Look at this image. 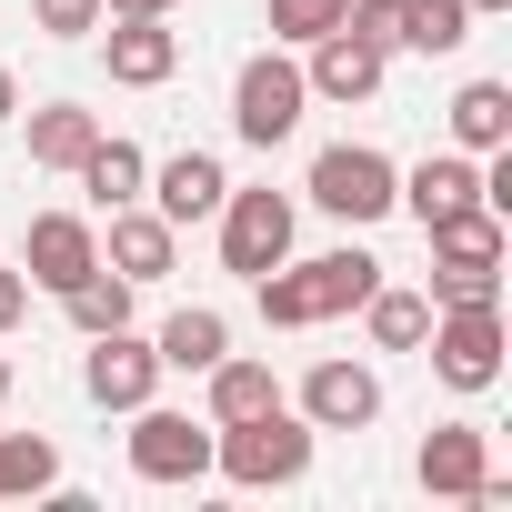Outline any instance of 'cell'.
Returning <instances> with one entry per match:
<instances>
[{
	"label": "cell",
	"mask_w": 512,
	"mask_h": 512,
	"mask_svg": "<svg viewBox=\"0 0 512 512\" xmlns=\"http://www.w3.org/2000/svg\"><path fill=\"white\" fill-rule=\"evenodd\" d=\"M402 41L412 51H462L472 41V11H462V0H402Z\"/></svg>",
	"instance_id": "cell-25"
},
{
	"label": "cell",
	"mask_w": 512,
	"mask_h": 512,
	"mask_svg": "<svg viewBox=\"0 0 512 512\" xmlns=\"http://www.w3.org/2000/svg\"><path fill=\"white\" fill-rule=\"evenodd\" d=\"M131 11H171V0H101V21H131Z\"/></svg>",
	"instance_id": "cell-31"
},
{
	"label": "cell",
	"mask_w": 512,
	"mask_h": 512,
	"mask_svg": "<svg viewBox=\"0 0 512 512\" xmlns=\"http://www.w3.org/2000/svg\"><path fill=\"white\" fill-rule=\"evenodd\" d=\"M61 482V452L41 432H0V492H51Z\"/></svg>",
	"instance_id": "cell-26"
},
{
	"label": "cell",
	"mask_w": 512,
	"mask_h": 512,
	"mask_svg": "<svg viewBox=\"0 0 512 512\" xmlns=\"http://www.w3.org/2000/svg\"><path fill=\"white\" fill-rule=\"evenodd\" d=\"M382 282V262L372 251H322V262H272L262 282V322L272 332H312V322H342V312H362V292Z\"/></svg>",
	"instance_id": "cell-1"
},
{
	"label": "cell",
	"mask_w": 512,
	"mask_h": 512,
	"mask_svg": "<svg viewBox=\"0 0 512 512\" xmlns=\"http://www.w3.org/2000/svg\"><path fill=\"white\" fill-rule=\"evenodd\" d=\"M0 121H21V81L11 71H0Z\"/></svg>",
	"instance_id": "cell-32"
},
{
	"label": "cell",
	"mask_w": 512,
	"mask_h": 512,
	"mask_svg": "<svg viewBox=\"0 0 512 512\" xmlns=\"http://www.w3.org/2000/svg\"><path fill=\"white\" fill-rule=\"evenodd\" d=\"M432 241V302H492V282H502V211H452V221H432L422 231Z\"/></svg>",
	"instance_id": "cell-3"
},
{
	"label": "cell",
	"mask_w": 512,
	"mask_h": 512,
	"mask_svg": "<svg viewBox=\"0 0 512 512\" xmlns=\"http://www.w3.org/2000/svg\"><path fill=\"white\" fill-rule=\"evenodd\" d=\"M101 141V121L81 111V101H51V111H31V161L41 171H81V151Z\"/></svg>",
	"instance_id": "cell-19"
},
{
	"label": "cell",
	"mask_w": 512,
	"mask_h": 512,
	"mask_svg": "<svg viewBox=\"0 0 512 512\" xmlns=\"http://www.w3.org/2000/svg\"><path fill=\"white\" fill-rule=\"evenodd\" d=\"M211 472H231L241 492H282L312 472V422L302 412H251V422H211Z\"/></svg>",
	"instance_id": "cell-2"
},
{
	"label": "cell",
	"mask_w": 512,
	"mask_h": 512,
	"mask_svg": "<svg viewBox=\"0 0 512 512\" xmlns=\"http://www.w3.org/2000/svg\"><path fill=\"white\" fill-rule=\"evenodd\" d=\"M151 191H161V221L181 231V221H211L231 181H221V161H211V151H181V161H161V171H151Z\"/></svg>",
	"instance_id": "cell-16"
},
{
	"label": "cell",
	"mask_w": 512,
	"mask_h": 512,
	"mask_svg": "<svg viewBox=\"0 0 512 512\" xmlns=\"http://www.w3.org/2000/svg\"><path fill=\"white\" fill-rule=\"evenodd\" d=\"M302 422H312V432H362V422H382V372H372V362H312V372H302Z\"/></svg>",
	"instance_id": "cell-10"
},
{
	"label": "cell",
	"mask_w": 512,
	"mask_h": 512,
	"mask_svg": "<svg viewBox=\"0 0 512 512\" xmlns=\"http://www.w3.org/2000/svg\"><path fill=\"white\" fill-rule=\"evenodd\" d=\"M362 312H372V342H382V352H412V342L432 332V302H422V292H382V282H372Z\"/></svg>",
	"instance_id": "cell-24"
},
{
	"label": "cell",
	"mask_w": 512,
	"mask_h": 512,
	"mask_svg": "<svg viewBox=\"0 0 512 512\" xmlns=\"http://www.w3.org/2000/svg\"><path fill=\"white\" fill-rule=\"evenodd\" d=\"M492 472V452H482V432L472 422H442L432 442H422V492H452V502H472V482Z\"/></svg>",
	"instance_id": "cell-17"
},
{
	"label": "cell",
	"mask_w": 512,
	"mask_h": 512,
	"mask_svg": "<svg viewBox=\"0 0 512 512\" xmlns=\"http://www.w3.org/2000/svg\"><path fill=\"white\" fill-rule=\"evenodd\" d=\"M21 312H31V282H21V272H11V262H0V332H11V322H21Z\"/></svg>",
	"instance_id": "cell-30"
},
{
	"label": "cell",
	"mask_w": 512,
	"mask_h": 512,
	"mask_svg": "<svg viewBox=\"0 0 512 512\" xmlns=\"http://www.w3.org/2000/svg\"><path fill=\"white\" fill-rule=\"evenodd\" d=\"M81 272H101V231H91L81 211H41V221H31V282H41V292H71Z\"/></svg>",
	"instance_id": "cell-12"
},
{
	"label": "cell",
	"mask_w": 512,
	"mask_h": 512,
	"mask_svg": "<svg viewBox=\"0 0 512 512\" xmlns=\"http://www.w3.org/2000/svg\"><path fill=\"white\" fill-rule=\"evenodd\" d=\"M422 342H432V372L452 392H492L502 382V312L492 302H442Z\"/></svg>",
	"instance_id": "cell-5"
},
{
	"label": "cell",
	"mask_w": 512,
	"mask_h": 512,
	"mask_svg": "<svg viewBox=\"0 0 512 512\" xmlns=\"http://www.w3.org/2000/svg\"><path fill=\"white\" fill-rule=\"evenodd\" d=\"M131 472L141 482H201L211 472V432L191 422V412H131Z\"/></svg>",
	"instance_id": "cell-9"
},
{
	"label": "cell",
	"mask_w": 512,
	"mask_h": 512,
	"mask_svg": "<svg viewBox=\"0 0 512 512\" xmlns=\"http://www.w3.org/2000/svg\"><path fill=\"white\" fill-rule=\"evenodd\" d=\"M322 31H342V0H272V41H292V51H312Z\"/></svg>",
	"instance_id": "cell-27"
},
{
	"label": "cell",
	"mask_w": 512,
	"mask_h": 512,
	"mask_svg": "<svg viewBox=\"0 0 512 512\" xmlns=\"http://www.w3.org/2000/svg\"><path fill=\"white\" fill-rule=\"evenodd\" d=\"M141 181H151V161H141L131 141H111V131H101V141L81 151V191H91L101 211H121V201H141Z\"/></svg>",
	"instance_id": "cell-20"
},
{
	"label": "cell",
	"mask_w": 512,
	"mask_h": 512,
	"mask_svg": "<svg viewBox=\"0 0 512 512\" xmlns=\"http://www.w3.org/2000/svg\"><path fill=\"white\" fill-rule=\"evenodd\" d=\"M272 262H292V201L282 191H221V272L262 282Z\"/></svg>",
	"instance_id": "cell-6"
},
{
	"label": "cell",
	"mask_w": 512,
	"mask_h": 512,
	"mask_svg": "<svg viewBox=\"0 0 512 512\" xmlns=\"http://www.w3.org/2000/svg\"><path fill=\"white\" fill-rule=\"evenodd\" d=\"M452 141L462 151H502L512 141V91L502 81H462L452 91Z\"/></svg>",
	"instance_id": "cell-18"
},
{
	"label": "cell",
	"mask_w": 512,
	"mask_h": 512,
	"mask_svg": "<svg viewBox=\"0 0 512 512\" xmlns=\"http://www.w3.org/2000/svg\"><path fill=\"white\" fill-rule=\"evenodd\" d=\"M151 352H161V372H211V362L231 352V322H221V312H171Z\"/></svg>",
	"instance_id": "cell-21"
},
{
	"label": "cell",
	"mask_w": 512,
	"mask_h": 512,
	"mask_svg": "<svg viewBox=\"0 0 512 512\" xmlns=\"http://www.w3.org/2000/svg\"><path fill=\"white\" fill-rule=\"evenodd\" d=\"M151 382H161V352L121 322V332H91V362H81V392L101 402V412H141L151 402Z\"/></svg>",
	"instance_id": "cell-8"
},
{
	"label": "cell",
	"mask_w": 512,
	"mask_h": 512,
	"mask_svg": "<svg viewBox=\"0 0 512 512\" xmlns=\"http://www.w3.org/2000/svg\"><path fill=\"white\" fill-rule=\"evenodd\" d=\"M0 402H11V352H0Z\"/></svg>",
	"instance_id": "cell-34"
},
{
	"label": "cell",
	"mask_w": 512,
	"mask_h": 512,
	"mask_svg": "<svg viewBox=\"0 0 512 512\" xmlns=\"http://www.w3.org/2000/svg\"><path fill=\"white\" fill-rule=\"evenodd\" d=\"M342 31H362L372 51H392L402 41V0H342Z\"/></svg>",
	"instance_id": "cell-29"
},
{
	"label": "cell",
	"mask_w": 512,
	"mask_h": 512,
	"mask_svg": "<svg viewBox=\"0 0 512 512\" xmlns=\"http://www.w3.org/2000/svg\"><path fill=\"white\" fill-rule=\"evenodd\" d=\"M61 312H71L81 332H121V322H131V282H121V272H81V282L61 292Z\"/></svg>",
	"instance_id": "cell-23"
},
{
	"label": "cell",
	"mask_w": 512,
	"mask_h": 512,
	"mask_svg": "<svg viewBox=\"0 0 512 512\" xmlns=\"http://www.w3.org/2000/svg\"><path fill=\"white\" fill-rule=\"evenodd\" d=\"M282 402V382H272V362H211V422H251V412H272Z\"/></svg>",
	"instance_id": "cell-22"
},
{
	"label": "cell",
	"mask_w": 512,
	"mask_h": 512,
	"mask_svg": "<svg viewBox=\"0 0 512 512\" xmlns=\"http://www.w3.org/2000/svg\"><path fill=\"white\" fill-rule=\"evenodd\" d=\"M171 251H181V231H171L161 211H141V201L111 211V272H121V282H161Z\"/></svg>",
	"instance_id": "cell-15"
},
{
	"label": "cell",
	"mask_w": 512,
	"mask_h": 512,
	"mask_svg": "<svg viewBox=\"0 0 512 512\" xmlns=\"http://www.w3.org/2000/svg\"><path fill=\"white\" fill-rule=\"evenodd\" d=\"M302 101H312L302 61L262 51V61H241V81H231V131H241L251 151H272V141H292V131H302Z\"/></svg>",
	"instance_id": "cell-4"
},
{
	"label": "cell",
	"mask_w": 512,
	"mask_h": 512,
	"mask_svg": "<svg viewBox=\"0 0 512 512\" xmlns=\"http://www.w3.org/2000/svg\"><path fill=\"white\" fill-rule=\"evenodd\" d=\"M392 201L432 231V221H452V211H472V201H482V161H472V151H432L422 171H402V191H392ZM482 211H492V201H482Z\"/></svg>",
	"instance_id": "cell-11"
},
{
	"label": "cell",
	"mask_w": 512,
	"mask_h": 512,
	"mask_svg": "<svg viewBox=\"0 0 512 512\" xmlns=\"http://www.w3.org/2000/svg\"><path fill=\"white\" fill-rule=\"evenodd\" d=\"M31 21H41L51 41H91V31H101V0H31Z\"/></svg>",
	"instance_id": "cell-28"
},
{
	"label": "cell",
	"mask_w": 512,
	"mask_h": 512,
	"mask_svg": "<svg viewBox=\"0 0 512 512\" xmlns=\"http://www.w3.org/2000/svg\"><path fill=\"white\" fill-rule=\"evenodd\" d=\"M101 51H111V81H121V91H161V81L181 71V41L161 31V11L111 21V41H101Z\"/></svg>",
	"instance_id": "cell-13"
},
{
	"label": "cell",
	"mask_w": 512,
	"mask_h": 512,
	"mask_svg": "<svg viewBox=\"0 0 512 512\" xmlns=\"http://www.w3.org/2000/svg\"><path fill=\"white\" fill-rule=\"evenodd\" d=\"M392 191H402V171H392L372 141H332V151L312 161V201H322L332 221H382Z\"/></svg>",
	"instance_id": "cell-7"
},
{
	"label": "cell",
	"mask_w": 512,
	"mask_h": 512,
	"mask_svg": "<svg viewBox=\"0 0 512 512\" xmlns=\"http://www.w3.org/2000/svg\"><path fill=\"white\" fill-rule=\"evenodd\" d=\"M382 61H392V51H372L362 31H322L302 81H312L322 101H372V91H382Z\"/></svg>",
	"instance_id": "cell-14"
},
{
	"label": "cell",
	"mask_w": 512,
	"mask_h": 512,
	"mask_svg": "<svg viewBox=\"0 0 512 512\" xmlns=\"http://www.w3.org/2000/svg\"><path fill=\"white\" fill-rule=\"evenodd\" d=\"M462 11H512V0H462Z\"/></svg>",
	"instance_id": "cell-33"
}]
</instances>
